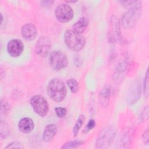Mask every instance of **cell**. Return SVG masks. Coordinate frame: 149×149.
<instances>
[{
  "label": "cell",
  "instance_id": "obj_1",
  "mask_svg": "<svg viewBox=\"0 0 149 149\" xmlns=\"http://www.w3.org/2000/svg\"><path fill=\"white\" fill-rule=\"evenodd\" d=\"M66 92L65 83L59 79H53L48 84V94L55 102L63 101L66 95Z\"/></svg>",
  "mask_w": 149,
  "mask_h": 149
},
{
  "label": "cell",
  "instance_id": "obj_2",
  "mask_svg": "<svg viewBox=\"0 0 149 149\" xmlns=\"http://www.w3.org/2000/svg\"><path fill=\"white\" fill-rule=\"evenodd\" d=\"M117 133V129L113 125H108L102 129L98 134L95 146L98 148H107L112 143Z\"/></svg>",
  "mask_w": 149,
  "mask_h": 149
},
{
  "label": "cell",
  "instance_id": "obj_3",
  "mask_svg": "<svg viewBox=\"0 0 149 149\" xmlns=\"http://www.w3.org/2000/svg\"><path fill=\"white\" fill-rule=\"evenodd\" d=\"M64 41L69 49L76 52L80 51L85 45L84 37L73 30H68L65 33Z\"/></svg>",
  "mask_w": 149,
  "mask_h": 149
},
{
  "label": "cell",
  "instance_id": "obj_4",
  "mask_svg": "<svg viewBox=\"0 0 149 149\" xmlns=\"http://www.w3.org/2000/svg\"><path fill=\"white\" fill-rule=\"evenodd\" d=\"M142 7L141 2L139 1L133 7L129 9L122 16V23L123 26L127 29L133 27L141 15Z\"/></svg>",
  "mask_w": 149,
  "mask_h": 149
},
{
  "label": "cell",
  "instance_id": "obj_5",
  "mask_svg": "<svg viewBox=\"0 0 149 149\" xmlns=\"http://www.w3.org/2000/svg\"><path fill=\"white\" fill-rule=\"evenodd\" d=\"M68 63L67 56L61 51H54L49 55V63L54 70L59 71L64 69L68 65Z\"/></svg>",
  "mask_w": 149,
  "mask_h": 149
},
{
  "label": "cell",
  "instance_id": "obj_6",
  "mask_svg": "<svg viewBox=\"0 0 149 149\" xmlns=\"http://www.w3.org/2000/svg\"><path fill=\"white\" fill-rule=\"evenodd\" d=\"M30 104L34 112L41 117L45 116L49 110V106L47 100L42 95H36L30 99Z\"/></svg>",
  "mask_w": 149,
  "mask_h": 149
},
{
  "label": "cell",
  "instance_id": "obj_7",
  "mask_svg": "<svg viewBox=\"0 0 149 149\" xmlns=\"http://www.w3.org/2000/svg\"><path fill=\"white\" fill-rule=\"evenodd\" d=\"M108 41L110 42H118L122 40V35L120 30V24L118 19L115 16L111 17L108 29Z\"/></svg>",
  "mask_w": 149,
  "mask_h": 149
},
{
  "label": "cell",
  "instance_id": "obj_8",
  "mask_svg": "<svg viewBox=\"0 0 149 149\" xmlns=\"http://www.w3.org/2000/svg\"><path fill=\"white\" fill-rule=\"evenodd\" d=\"M55 15L58 21L62 23H66L72 19L73 11L72 7L68 4L62 3L56 8Z\"/></svg>",
  "mask_w": 149,
  "mask_h": 149
},
{
  "label": "cell",
  "instance_id": "obj_9",
  "mask_svg": "<svg viewBox=\"0 0 149 149\" xmlns=\"http://www.w3.org/2000/svg\"><path fill=\"white\" fill-rule=\"evenodd\" d=\"M52 43L50 39L45 36L40 37L35 45V52L41 57H45L50 52Z\"/></svg>",
  "mask_w": 149,
  "mask_h": 149
},
{
  "label": "cell",
  "instance_id": "obj_10",
  "mask_svg": "<svg viewBox=\"0 0 149 149\" xmlns=\"http://www.w3.org/2000/svg\"><path fill=\"white\" fill-rule=\"evenodd\" d=\"M128 67L129 63L127 59L122 61L118 65L113 76V80L116 84H119L122 82L127 73Z\"/></svg>",
  "mask_w": 149,
  "mask_h": 149
},
{
  "label": "cell",
  "instance_id": "obj_11",
  "mask_svg": "<svg viewBox=\"0 0 149 149\" xmlns=\"http://www.w3.org/2000/svg\"><path fill=\"white\" fill-rule=\"evenodd\" d=\"M24 45L22 41L18 39H12L7 44V51L12 57L19 56L23 52Z\"/></svg>",
  "mask_w": 149,
  "mask_h": 149
},
{
  "label": "cell",
  "instance_id": "obj_12",
  "mask_svg": "<svg viewBox=\"0 0 149 149\" xmlns=\"http://www.w3.org/2000/svg\"><path fill=\"white\" fill-rule=\"evenodd\" d=\"M141 85L139 80H136L132 84L128 93V102L130 105L136 103L140 97Z\"/></svg>",
  "mask_w": 149,
  "mask_h": 149
},
{
  "label": "cell",
  "instance_id": "obj_13",
  "mask_svg": "<svg viewBox=\"0 0 149 149\" xmlns=\"http://www.w3.org/2000/svg\"><path fill=\"white\" fill-rule=\"evenodd\" d=\"M22 37L27 41H32L35 39L37 35L36 27L31 23L24 24L21 29Z\"/></svg>",
  "mask_w": 149,
  "mask_h": 149
},
{
  "label": "cell",
  "instance_id": "obj_14",
  "mask_svg": "<svg viewBox=\"0 0 149 149\" xmlns=\"http://www.w3.org/2000/svg\"><path fill=\"white\" fill-rule=\"evenodd\" d=\"M18 127L19 130L22 133H29L33 130L34 124L31 119L29 118H24L19 121Z\"/></svg>",
  "mask_w": 149,
  "mask_h": 149
},
{
  "label": "cell",
  "instance_id": "obj_15",
  "mask_svg": "<svg viewBox=\"0 0 149 149\" xmlns=\"http://www.w3.org/2000/svg\"><path fill=\"white\" fill-rule=\"evenodd\" d=\"M57 132V126L55 124H49L44 129L42 134V139L45 142L51 141Z\"/></svg>",
  "mask_w": 149,
  "mask_h": 149
},
{
  "label": "cell",
  "instance_id": "obj_16",
  "mask_svg": "<svg viewBox=\"0 0 149 149\" xmlns=\"http://www.w3.org/2000/svg\"><path fill=\"white\" fill-rule=\"evenodd\" d=\"M110 95H111V87L109 85H106L101 90L99 94L100 101L102 107H105L108 105L109 103Z\"/></svg>",
  "mask_w": 149,
  "mask_h": 149
},
{
  "label": "cell",
  "instance_id": "obj_17",
  "mask_svg": "<svg viewBox=\"0 0 149 149\" xmlns=\"http://www.w3.org/2000/svg\"><path fill=\"white\" fill-rule=\"evenodd\" d=\"M88 24V20L86 17L80 18L72 26L73 30L75 32L81 34L84 31Z\"/></svg>",
  "mask_w": 149,
  "mask_h": 149
},
{
  "label": "cell",
  "instance_id": "obj_18",
  "mask_svg": "<svg viewBox=\"0 0 149 149\" xmlns=\"http://www.w3.org/2000/svg\"><path fill=\"white\" fill-rule=\"evenodd\" d=\"M84 120H85V117L83 115H80L79 116V118L76 122V124L74 126L73 129V133L74 137H76L77 135L78 134L79 130L80 129L83 124L84 123Z\"/></svg>",
  "mask_w": 149,
  "mask_h": 149
},
{
  "label": "cell",
  "instance_id": "obj_19",
  "mask_svg": "<svg viewBox=\"0 0 149 149\" xmlns=\"http://www.w3.org/2000/svg\"><path fill=\"white\" fill-rule=\"evenodd\" d=\"M83 141L75 140V141H70L65 143L61 147L63 149H68V148H77L81 145L83 144Z\"/></svg>",
  "mask_w": 149,
  "mask_h": 149
},
{
  "label": "cell",
  "instance_id": "obj_20",
  "mask_svg": "<svg viewBox=\"0 0 149 149\" xmlns=\"http://www.w3.org/2000/svg\"><path fill=\"white\" fill-rule=\"evenodd\" d=\"M66 84L71 91L73 93H76L79 90L78 82L74 79H70L67 80Z\"/></svg>",
  "mask_w": 149,
  "mask_h": 149
},
{
  "label": "cell",
  "instance_id": "obj_21",
  "mask_svg": "<svg viewBox=\"0 0 149 149\" xmlns=\"http://www.w3.org/2000/svg\"><path fill=\"white\" fill-rule=\"evenodd\" d=\"M9 110V106L8 104L3 101V100H1V115L4 114L5 115L8 112Z\"/></svg>",
  "mask_w": 149,
  "mask_h": 149
},
{
  "label": "cell",
  "instance_id": "obj_22",
  "mask_svg": "<svg viewBox=\"0 0 149 149\" xmlns=\"http://www.w3.org/2000/svg\"><path fill=\"white\" fill-rule=\"evenodd\" d=\"M55 112L56 115L59 118H63L66 115V109L62 107H56L55 108Z\"/></svg>",
  "mask_w": 149,
  "mask_h": 149
},
{
  "label": "cell",
  "instance_id": "obj_23",
  "mask_svg": "<svg viewBox=\"0 0 149 149\" xmlns=\"http://www.w3.org/2000/svg\"><path fill=\"white\" fill-rule=\"evenodd\" d=\"M144 95L146 97H148V70L146 72L145 79L144 81Z\"/></svg>",
  "mask_w": 149,
  "mask_h": 149
},
{
  "label": "cell",
  "instance_id": "obj_24",
  "mask_svg": "<svg viewBox=\"0 0 149 149\" xmlns=\"http://www.w3.org/2000/svg\"><path fill=\"white\" fill-rule=\"evenodd\" d=\"M5 148H23V147L22 146V144L20 142L15 141L10 143Z\"/></svg>",
  "mask_w": 149,
  "mask_h": 149
},
{
  "label": "cell",
  "instance_id": "obj_25",
  "mask_svg": "<svg viewBox=\"0 0 149 149\" xmlns=\"http://www.w3.org/2000/svg\"><path fill=\"white\" fill-rule=\"evenodd\" d=\"M95 126V122L94 119H90L88 122L87 123L85 129H84V132L87 133L91 130L92 129H93Z\"/></svg>",
  "mask_w": 149,
  "mask_h": 149
},
{
  "label": "cell",
  "instance_id": "obj_26",
  "mask_svg": "<svg viewBox=\"0 0 149 149\" xmlns=\"http://www.w3.org/2000/svg\"><path fill=\"white\" fill-rule=\"evenodd\" d=\"M142 140L146 145H148V129H147L143 134Z\"/></svg>",
  "mask_w": 149,
  "mask_h": 149
},
{
  "label": "cell",
  "instance_id": "obj_27",
  "mask_svg": "<svg viewBox=\"0 0 149 149\" xmlns=\"http://www.w3.org/2000/svg\"><path fill=\"white\" fill-rule=\"evenodd\" d=\"M41 5L43 7L45 8H49L51 6H52V3H54L53 1H41Z\"/></svg>",
  "mask_w": 149,
  "mask_h": 149
},
{
  "label": "cell",
  "instance_id": "obj_28",
  "mask_svg": "<svg viewBox=\"0 0 149 149\" xmlns=\"http://www.w3.org/2000/svg\"><path fill=\"white\" fill-rule=\"evenodd\" d=\"M66 2H68V3H74L76 2V1H65Z\"/></svg>",
  "mask_w": 149,
  "mask_h": 149
},
{
  "label": "cell",
  "instance_id": "obj_29",
  "mask_svg": "<svg viewBox=\"0 0 149 149\" xmlns=\"http://www.w3.org/2000/svg\"><path fill=\"white\" fill-rule=\"evenodd\" d=\"M1 23L2 24V21H3V16H2V14H1Z\"/></svg>",
  "mask_w": 149,
  "mask_h": 149
}]
</instances>
